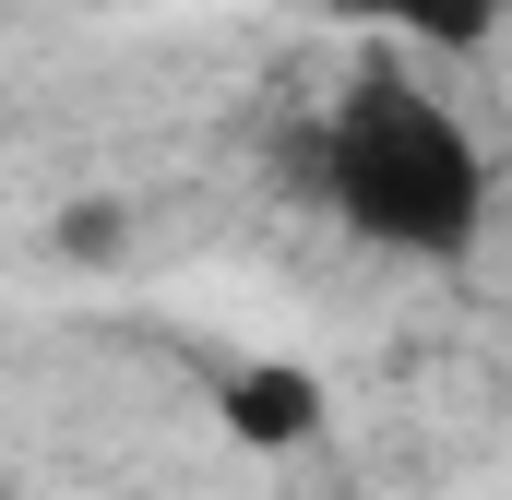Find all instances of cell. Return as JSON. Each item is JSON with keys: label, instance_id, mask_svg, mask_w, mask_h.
<instances>
[{"label": "cell", "instance_id": "6da1fadb", "mask_svg": "<svg viewBox=\"0 0 512 500\" xmlns=\"http://www.w3.org/2000/svg\"><path fill=\"white\" fill-rule=\"evenodd\" d=\"M322 191L382 250H465L477 215H489V167H477L465 120L429 84H405V72H370L322 120Z\"/></svg>", "mask_w": 512, "mask_h": 500}, {"label": "cell", "instance_id": "3957f363", "mask_svg": "<svg viewBox=\"0 0 512 500\" xmlns=\"http://www.w3.org/2000/svg\"><path fill=\"white\" fill-rule=\"evenodd\" d=\"M370 12H393V24H417V36H429V48H477V36H489V12H501V0H370Z\"/></svg>", "mask_w": 512, "mask_h": 500}, {"label": "cell", "instance_id": "277c9868", "mask_svg": "<svg viewBox=\"0 0 512 500\" xmlns=\"http://www.w3.org/2000/svg\"><path fill=\"white\" fill-rule=\"evenodd\" d=\"M60 239H72V262H108V239H120V215H72Z\"/></svg>", "mask_w": 512, "mask_h": 500}, {"label": "cell", "instance_id": "7a4b0ae2", "mask_svg": "<svg viewBox=\"0 0 512 500\" xmlns=\"http://www.w3.org/2000/svg\"><path fill=\"white\" fill-rule=\"evenodd\" d=\"M227 417L251 429L262 453H286V441H310V417H322V393H310L298 370H239V381H227Z\"/></svg>", "mask_w": 512, "mask_h": 500}]
</instances>
